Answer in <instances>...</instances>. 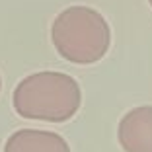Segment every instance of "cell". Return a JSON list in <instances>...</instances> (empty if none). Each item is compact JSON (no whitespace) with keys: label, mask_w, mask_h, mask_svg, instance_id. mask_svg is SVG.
I'll return each mask as SVG.
<instances>
[{"label":"cell","mask_w":152,"mask_h":152,"mask_svg":"<svg viewBox=\"0 0 152 152\" xmlns=\"http://www.w3.org/2000/svg\"><path fill=\"white\" fill-rule=\"evenodd\" d=\"M4 152H70V146L53 131L20 129L8 137Z\"/></svg>","instance_id":"cell-4"},{"label":"cell","mask_w":152,"mask_h":152,"mask_svg":"<svg viewBox=\"0 0 152 152\" xmlns=\"http://www.w3.org/2000/svg\"><path fill=\"white\" fill-rule=\"evenodd\" d=\"M51 39L64 61L74 64H94L107 55L111 29L98 10L90 6H70L55 18Z\"/></svg>","instance_id":"cell-2"},{"label":"cell","mask_w":152,"mask_h":152,"mask_svg":"<svg viewBox=\"0 0 152 152\" xmlns=\"http://www.w3.org/2000/svg\"><path fill=\"white\" fill-rule=\"evenodd\" d=\"M117 139L125 152H152V105H139L123 115Z\"/></svg>","instance_id":"cell-3"},{"label":"cell","mask_w":152,"mask_h":152,"mask_svg":"<svg viewBox=\"0 0 152 152\" xmlns=\"http://www.w3.org/2000/svg\"><path fill=\"white\" fill-rule=\"evenodd\" d=\"M0 90H2V78H0Z\"/></svg>","instance_id":"cell-5"},{"label":"cell","mask_w":152,"mask_h":152,"mask_svg":"<svg viewBox=\"0 0 152 152\" xmlns=\"http://www.w3.org/2000/svg\"><path fill=\"white\" fill-rule=\"evenodd\" d=\"M14 109L23 119L64 123L78 113L82 90L64 72L43 70L26 76L14 90Z\"/></svg>","instance_id":"cell-1"},{"label":"cell","mask_w":152,"mask_h":152,"mask_svg":"<svg viewBox=\"0 0 152 152\" xmlns=\"http://www.w3.org/2000/svg\"><path fill=\"white\" fill-rule=\"evenodd\" d=\"M148 4H150V6H152V0H148Z\"/></svg>","instance_id":"cell-6"}]
</instances>
